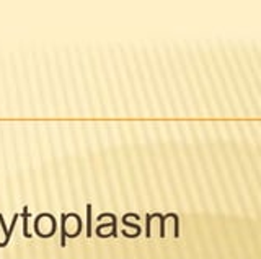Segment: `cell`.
Wrapping results in <instances>:
<instances>
[{"mask_svg":"<svg viewBox=\"0 0 261 259\" xmlns=\"http://www.w3.org/2000/svg\"><path fill=\"white\" fill-rule=\"evenodd\" d=\"M88 209H87V214H88V237H92V228H90V223H92V206H87Z\"/></svg>","mask_w":261,"mask_h":259,"instance_id":"1","label":"cell"},{"mask_svg":"<svg viewBox=\"0 0 261 259\" xmlns=\"http://www.w3.org/2000/svg\"><path fill=\"white\" fill-rule=\"evenodd\" d=\"M23 217H24V218H28V209H27V207H24ZM24 237H30V233H28V223H27V222H24Z\"/></svg>","mask_w":261,"mask_h":259,"instance_id":"2","label":"cell"},{"mask_svg":"<svg viewBox=\"0 0 261 259\" xmlns=\"http://www.w3.org/2000/svg\"><path fill=\"white\" fill-rule=\"evenodd\" d=\"M124 225H127V226H133V223H129V222L126 220V218H124ZM134 228H136V232H137V233H141V228H139L137 225H134Z\"/></svg>","mask_w":261,"mask_h":259,"instance_id":"3","label":"cell"}]
</instances>
